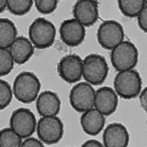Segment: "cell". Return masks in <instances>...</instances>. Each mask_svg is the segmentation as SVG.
<instances>
[{
    "label": "cell",
    "instance_id": "1",
    "mask_svg": "<svg viewBox=\"0 0 147 147\" xmlns=\"http://www.w3.org/2000/svg\"><path fill=\"white\" fill-rule=\"evenodd\" d=\"M41 89V83L35 74L23 71L17 74L12 92L16 100L23 104H31L36 100Z\"/></svg>",
    "mask_w": 147,
    "mask_h": 147
},
{
    "label": "cell",
    "instance_id": "26",
    "mask_svg": "<svg viewBox=\"0 0 147 147\" xmlns=\"http://www.w3.org/2000/svg\"><path fill=\"white\" fill-rule=\"evenodd\" d=\"M22 147H43V142L34 137H27L23 142H21Z\"/></svg>",
    "mask_w": 147,
    "mask_h": 147
},
{
    "label": "cell",
    "instance_id": "3",
    "mask_svg": "<svg viewBox=\"0 0 147 147\" xmlns=\"http://www.w3.org/2000/svg\"><path fill=\"white\" fill-rule=\"evenodd\" d=\"M57 30L53 22L38 17L29 27V39L38 49L48 48L55 42Z\"/></svg>",
    "mask_w": 147,
    "mask_h": 147
},
{
    "label": "cell",
    "instance_id": "11",
    "mask_svg": "<svg viewBox=\"0 0 147 147\" xmlns=\"http://www.w3.org/2000/svg\"><path fill=\"white\" fill-rule=\"evenodd\" d=\"M61 41L69 47H78L84 42L86 30L80 22L75 19H67L62 21L59 29Z\"/></svg>",
    "mask_w": 147,
    "mask_h": 147
},
{
    "label": "cell",
    "instance_id": "7",
    "mask_svg": "<svg viewBox=\"0 0 147 147\" xmlns=\"http://www.w3.org/2000/svg\"><path fill=\"white\" fill-rule=\"evenodd\" d=\"M97 42L105 50H112L124 39V30L119 22L107 20L102 22L96 33Z\"/></svg>",
    "mask_w": 147,
    "mask_h": 147
},
{
    "label": "cell",
    "instance_id": "19",
    "mask_svg": "<svg viewBox=\"0 0 147 147\" xmlns=\"http://www.w3.org/2000/svg\"><path fill=\"white\" fill-rule=\"evenodd\" d=\"M118 7L123 16L128 18L137 17L139 12L146 5L144 0H117Z\"/></svg>",
    "mask_w": 147,
    "mask_h": 147
},
{
    "label": "cell",
    "instance_id": "9",
    "mask_svg": "<svg viewBox=\"0 0 147 147\" xmlns=\"http://www.w3.org/2000/svg\"><path fill=\"white\" fill-rule=\"evenodd\" d=\"M96 91L92 84L88 82H80L70 90L69 99L71 107L76 112L83 113L93 108Z\"/></svg>",
    "mask_w": 147,
    "mask_h": 147
},
{
    "label": "cell",
    "instance_id": "22",
    "mask_svg": "<svg viewBox=\"0 0 147 147\" xmlns=\"http://www.w3.org/2000/svg\"><path fill=\"white\" fill-rule=\"evenodd\" d=\"M14 61L9 50L0 48V77L9 74L14 69Z\"/></svg>",
    "mask_w": 147,
    "mask_h": 147
},
{
    "label": "cell",
    "instance_id": "17",
    "mask_svg": "<svg viewBox=\"0 0 147 147\" xmlns=\"http://www.w3.org/2000/svg\"><path fill=\"white\" fill-rule=\"evenodd\" d=\"M11 55L14 62L17 65H23L31 58L34 52V47L29 38L24 36L16 37L9 47Z\"/></svg>",
    "mask_w": 147,
    "mask_h": 147
},
{
    "label": "cell",
    "instance_id": "12",
    "mask_svg": "<svg viewBox=\"0 0 147 147\" xmlns=\"http://www.w3.org/2000/svg\"><path fill=\"white\" fill-rule=\"evenodd\" d=\"M73 15L84 26H92L99 18V3L96 0H77L74 5Z\"/></svg>",
    "mask_w": 147,
    "mask_h": 147
},
{
    "label": "cell",
    "instance_id": "29",
    "mask_svg": "<svg viewBox=\"0 0 147 147\" xmlns=\"http://www.w3.org/2000/svg\"><path fill=\"white\" fill-rule=\"evenodd\" d=\"M7 8V0H0V14Z\"/></svg>",
    "mask_w": 147,
    "mask_h": 147
},
{
    "label": "cell",
    "instance_id": "14",
    "mask_svg": "<svg viewBox=\"0 0 147 147\" xmlns=\"http://www.w3.org/2000/svg\"><path fill=\"white\" fill-rule=\"evenodd\" d=\"M102 139L105 147H126L130 137L126 127L119 123H113L105 128Z\"/></svg>",
    "mask_w": 147,
    "mask_h": 147
},
{
    "label": "cell",
    "instance_id": "15",
    "mask_svg": "<svg viewBox=\"0 0 147 147\" xmlns=\"http://www.w3.org/2000/svg\"><path fill=\"white\" fill-rule=\"evenodd\" d=\"M61 101L57 93L44 91L38 96L36 110L40 116H56L60 113Z\"/></svg>",
    "mask_w": 147,
    "mask_h": 147
},
{
    "label": "cell",
    "instance_id": "20",
    "mask_svg": "<svg viewBox=\"0 0 147 147\" xmlns=\"http://www.w3.org/2000/svg\"><path fill=\"white\" fill-rule=\"evenodd\" d=\"M34 0H7V8L15 16H24L31 10Z\"/></svg>",
    "mask_w": 147,
    "mask_h": 147
},
{
    "label": "cell",
    "instance_id": "27",
    "mask_svg": "<svg viewBox=\"0 0 147 147\" xmlns=\"http://www.w3.org/2000/svg\"><path fill=\"white\" fill-rule=\"evenodd\" d=\"M146 88H145L144 89L141 91L140 92V102H141V105L144 109L145 111H146Z\"/></svg>",
    "mask_w": 147,
    "mask_h": 147
},
{
    "label": "cell",
    "instance_id": "24",
    "mask_svg": "<svg viewBox=\"0 0 147 147\" xmlns=\"http://www.w3.org/2000/svg\"><path fill=\"white\" fill-rule=\"evenodd\" d=\"M38 11L41 14L48 15L57 9L58 0H34Z\"/></svg>",
    "mask_w": 147,
    "mask_h": 147
},
{
    "label": "cell",
    "instance_id": "6",
    "mask_svg": "<svg viewBox=\"0 0 147 147\" xmlns=\"http://www.w3.org/2000/svg\"><path fill=\"white\" fill-rule=\"evenodd\" d=\"M36 131L38 137L44 144H57L63 137V122L57 115L43 116L37 123Z\"/></svg>",
    "mask_w": 147,
    "mask_h": 147
},
{
    "label": "cell",
    "instance_id": "10",
    "mask_svg": "<svg viewBox=\"0 0 147 147\" xmlns=\"http://www.w3.org/2000/svg\"><path fill=\"white\" fill-rule=\"evenodd\" d=\"M61 79L68 84L80 81L83 75V59L77 54H69L61 58L57 65Z\"/></svg>",
    "mask_w": 147,
    "mask_h": 147
},
{
    "label": "cell",
    "instance_id": "13",
    "mask_svg": "<svg viewBox=\"0 0 147 147\" xmlns=\"http://www.w3.org/2000/svg\"><path fill=\"white\" fill-rule=\"evenodd\" d=\"M119 98L110 87H101L95 93L94 106L104 116H110L117 110Z\"/></svg>",
    "mask_w": 147,
    "mask_h": 147
},
{
    "label": "cell",
    "instance_id": "25",
    "mask_svg": "<svg viewBox=\"0 0 147 147\" xmlns=\"http://www.w3.org/2000/svg\"><path fill=\"white\" fill-rule=\"evenodd\" d=\"M137 23L140 29L145 33L147 32V6L146 5L137 15Z\"/></svg>",
    "mask_w": 147,
    "mask_h": 147
},
{
    "label": "cell",
    "instance_id": "5",
    "mask_svg": "<svg viewBox=\"0 0 147 147\" xmlns=\"http://www.w3.org/2000/svg\"><path fill=\"white\" fill-rule=\"evenodd\" d=\"M139 52L130 41H123L111 50L110 61L116 71L131 69L138 63Z\"/></svg>",
    "mask_w": 147,
    "mask_h": 147
},
{
    "label": "cell",
    "instance_id": "28",
    "mask_svg": "<svg viewBox=\"0 0 147 147\" xmlns=\"http://www.w3.org/2000/svg\"><path fill=\"white\" fill-rule=\"evenodd\" d=\"M82 146L83 147H102L104 146H103V144H101L99 141H97V140H94V139H91V140H88V141H87V142H85L82 145Z\"/></svg>",
    "mask_w": 147,
    "mask_h": 147
},
{
    "label": "cell",
    "instance_id": "4",
    "mask_svg": "<svg viewBox=\"0 0 147 147\" xmlns=\"http://www.w3.org/2000/svg\"><path fill=\"white\" fill-rule=\"evenodd\" d=\"M109 65L104 57L96 53L88 55L83 61V77L88 84L98 86L105 81Z\"/></svg>",
    "mask_w": 147,
    "mask_h": 147
},
{
    "label": "cell",
    "instance_id": "23",
    "mask_svg": "<svg viewBox=\"0 0 147 147\" xmlns=\"http://www.w3.org/2000/svg\"><path fill=\"white\" fill-rule=\"evenodd\" d=\"M13 97L12 88L8 82L0 79V110L10 105Z\"/></svg>",
    "mask_w": 147,
    "mask_h": 147
},
{
    "label": "cell",
    "instance_id": "21",
    "mask_svg": "<svg viewBox=\"0 0 147 147\" xmlns=\"http://www.w3.org/2000/svg\"><path fill=\"white\" fill-rule=\"evenodd\" d=\"M21 142V137L11 127L0 130V147H19Z\"/></svg>",
    "mask_w": 147,
    "mask_h": 147
},
{
    "label": "cell",
    "instance_id": "18",
    "mask_svg": "<svg viewBox=\"0 0 147 147\" xmlns=\"http://www.w3.org/2000/svg\"><path fill=\"white\" fill-rule=\"evenodd\" d=\"M16 37L15 23L8 18H0V48H9Z\"/></svg>",
    "mask_w": 147,
    "mask_h": 147
},
{
    "label": "cell",
    "instance_id": "8",
    "mask_svg": "<svg viewBox=\"0 0 147 147\" xmlns=\"http://www.w3.org/2000/svg\"><path fill=\"white\" fill-rule=\"evenodd\" d=\"M10 127L16 132L21 139L31 137L36 131V117L33 111L27 108H18L10 117Z\"/></svg>",
    "mask_w": 147,
    "mask_h": 147
},
{
    "label": "cell",
    "instance_id": "16",
    "mask_svg": "<svg viewBox=\"0 0 147 147\" xmlns=\"http://www.w3.org/2000/svg\"><path fill=\"white\" fill-rule=\"evenodd\" d=\"M105 117L100 111L93 108L83 112L80 117V124L83 131L92 137L97 136L105 127Z\"/></svg>",
    "mask_w": 147,
    "mask_h": 147
},
{
    "label": "cell",
    "instance_id": "30",
    "mask_svg": "<svg viewBox=\"0 0 147 147\" xmlns=\"http://www.w3.org/2000/svg\"><path fill=\"white\" fill-rule=\"evenodd\" d=\"M144 1H145V2H146V3H147V0H144Z\"/></svg>",
    "mask_w": 147,
    "mask_h": 147
},
{
    "label": "cell",
    "instance_id": "2",
    "mask_svg": "<svg viewBox=\"0 0 147 147\" xmlns=\"http://www.w3.org/2000/svg\"><path fill=\"white\" fill-rule=\"evenodd\" d=\"M114 88L117 95L123 99L137 98L142 88V77L133 69L119 71L114 80Z\"/></svg>",
    "mask_w": 147,
    "mask_h": 147
}]
</instances>
